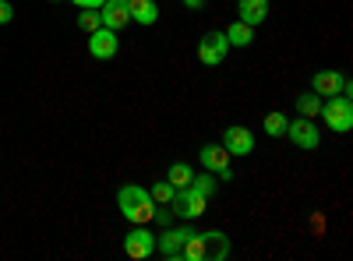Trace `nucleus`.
<instances>
[{"label": "nucleus", "instance_id": "nucleus-12", "mask_svg": "<svg viewBox=\"0 0 353 261\" xmlns=\"http://www.w3.org/2000/svg\"><path fill=\"white\" fill-rule=\"evenodd\" d=\"M223 149L230 152V159L233 156H251L254 152V134L248 127H241V124H230L223 131Z\"/></svg>", "mask_w": 353, "mask_h": 261}, {"label": "nucleus", "instance_id": "nucleus-2", "mask_svg": "<svg viewBox=\"0 0 353 261\" xmlns=\"http://www.w3.org/2000/svg\"><path fill=\"white\" fill-rule=\"evenodd\" d=\"M226 258H230V237L223 229H209V233H191L181 261H226Z\"/></svg>", "mask_w": 353, "mask_h": 261}, {"label": "nucleus", "instance_id": "nucleus-10", "mask_svg": "<svg viewBox=\"0 0 353 261\" xmlns=\"http://www.w3.org/2000/svg\"><path fill=\"white\" fill-rule=\"evenodd\" d=\"M117 50H121V36H117L113 28L99 25L96 32H88V53H92L96 61H110V56H117Z\"/></svg>", "mask_w": 353, "mask_h": 261}, {"label": "nucleus", "instance_id": "nucleus-16", "mask_svg": "<svg viewBox=\"0 0 353 261\" xmlns=\"http://www.w3.org/2000/svg\"><path fill=\"white\" fill-rule=\"evenodd\" d=\"M226 43L230 46H251L254 43V25H248V21H233L230 28H226Z\"/></svg>", "mask_w": 353, "mask_h": 261}, {"label": "nucleus", "instance_id": "nucleus-7", "mask_svg": "<svg viewBox=\"0 0 353 261\" xmlns=\"http://www.w3.org/2000/svg\"><path fill=\"white\" fill-rule=\"evenodd\" d=\"M230 53V43H226V32H205L198 39V61L209 64V67H219Z\"/></svg>", "mask_w": 353, "mask_h": 261}, {"label": "nucleus", "instance_id": "nucleus-13", "mask_svg": "<svg viewBox=\"0 0 353 261\" xmlns=\"http://www.w3.org/2000/svg\"><path fill=\"white\" fill-rule=\"evenodd\" d=\"M99 18L106 28H113V32H121V28L131 21V11H128V0H106V4L99 8Z\"/></svg>", "mask_w": 353, "mask_h": 261}, {"label": "nucleus", "instance_id": "nucleus-9", "mask_svg": "<svg viewBox=\"0 0 353 261\" xmlns=\"http://www.w3.org/2000/svg\"><path fill=\"white\" fill-rule=\"evenodd\" d=\"M124 254L134 261H145L156 254V233H149L145 226H131V233L124 237Z\"/></svg>", "mask_w": 353, "mask_h": 261}, {"label": "nucleus", "instance_id": "nucleus-27", "mask_svg": "<svg viewBox=\"0 0 353 261\" xmlns=\"http://www.w3.org/2000/svg\"><path fill=\"white\" fill-rule=\"evenodd\" d=\"M53 4H57V0H53Z\"/></svg>", "mask_w": 353, "mask_h": 261}, {"label": "nucleus", "instance_id": "nucleus-6", "mask_svg": "<svg viewBox=\"0 0 353 261\" xmlns=\"http://www.w3.org/2000/svg\"><path fill=\"white\" fill-rule=\"evenodd\" d=\"M286 134H290V141L297 145V149H304V152H314L318 145H321V131H318V124H314L311 117L290 121V124H286Z\"/></svg>", "mask_w": 353, "mask_h": 261}, {"label": "nucleus", "instance_id": "nucleus-3", "mask_svg": "<svg viewBox=\"0 0 353 261\" xmlns=\"http://www.w3.org/2000/svg\"><path fill=\"white\" fill-rule=\"evenodd\" d=\"M318 117L329 124V131L336 134H346L353 127V99L350 96H329V99H321V109H318Z\"/></svg>", "mask_w": 353, "mask_h": 261}, {"label": "nucleus", "instance_id": "nucleus-25", "mask_svg": "<svg viewBox=\"0 0 353 261\" xmlns=\"http://www.w3.org/2000/svg\"><path fill=\"white\" fill-rule=\"evenodd\" d=\"M74 4H78V8H96V11H99L106 0H74Z\"/></svg>", "mask_w": 353, "mask_h": 261}, {"label": "nucleus", "instance_id": "nucleus-24", "mask_svg": "<svg viewBox=\"0 0 353 261\" xmlns=\"http://www.w3.org/2000/svg\"><path fill=\"white\" fill-rule=\"evenodd\" d=\"M152 219H156V222H163V226H170V222H173V212H170V209H159V205H156V216H152Z\"/></svg>", "mask_w": 353, "mask_h": 261}, {"label": "nucleus", "instance_id": "nucleus-11", "mask_svg": "<svg viewBox=\"0 0 353 261\" xmlns=\"http://www.w3.org/2000/svg\"><path fill=\"white\" fill-rule=\"evenodd\" d=\"M311 92H318L321 99H329V96H350V81L339 74V71H314L311 74Z\"/></svg>", "mask_w": 353, "mask_h": 261}, {"label": "nucleus", "instance_id": "nucleus-26", "mask_svg": "<svg viewBox=\"0 0 353 261\" xmlns=\"http://www.w3.org/2000/svg\"><path fill=\"white\" fill-rule=\"evenodd\" d=\"M184 8H188V11H201L205 0H184Z\"/></svg>", "mask_w": 353, "mask_h": 261}, {"label": "nucleus", "instance_id": "nucleus-19", "mask_svg": "<svg viewBox=\"0 0 353 261\" xmlns=\"http://www.w3.org/2000/svg\"><path fill=\"white\" fill-rule=\"evenodd\" d=\"M318 109H321V96L318 92H304V96H297V113L301 117H318Z\"/></svg>", "mask_w": 353, "mask_h": 261}, {"label": "nucleus", "instance_id": "nucleus-23", "mask_svg": "<svg viewBox=\"0 0 353 261\" xmlns=\"http://www.w3.org/2000/svg\"><path fill=\"white\" fill-rule=\"evenodd\" d=\"M14 18V4H11V0H0V25H8Z\"/></svg>", "mask_w": 353, "mask_h": 261}, {"label": "nucleus", "instance_id": "nucleus-20", "mask_svg": "<svg viewBox=\"0 0 353 261\" xmlns=\"http://www.w3.org/2000/svg\"><path fill=\"white\" fill-rule=\"evenodd\" d=\"M99 25H103V18H99L96 8H78V28L81 32H96Z\"/></svg>", "mask_w": 353, "mask_h": 261}, {"label": "nucleus", "instance_id": "nucleus-1", "mask_svg": "<svg viewBox=\"0 0 353 261\" xmlns=\"http://www.w3.org/2000/svg\"><path fill=\"white\" fill-rule=\"evenodd\" d=\"M117 209H121V216L131 226H145V222H152V216H156V201H152V194L145 187L124 184L121 191H117Z\"/></svg>", "mask_w": 353, "mask_h": 261}, {"label": "nucleus", "instance_id": "nucleus-14", "mask_svg": "<svg viewBox=\"0 0 353 261\" xmlns=\"http://www.w3.org/2000/svg\"><path fill=\"white\" fill-rule=\"evenodd\" d=\"M128 11H131V21L145 25V28L159 21V4L156 0H128Z\"/></svg>", "mask_w": 353, "mask_h": 261}, {"label": "nucleus", "instance_id": "nucleus-17", "mask_svg": "<svg viewBox=\"0 0 353 261\" xmlns=\"http://www.w3.org/2000/svg\"><path fill=\"white\" fill-rule=\"evenodd\" d=\"M191 177H194V169H191L188 163H170V169H166V180H170L173 187H188Z\"/></svg>", "mask_w": 353, "mask_h": 261}, {"label": "nucleus", "instance_id": "nucleus-22", "mask_svg": "<svg viewBox=\"0 0 353 261\" xmlns=\"http://www.w3.org/2000/svg\"><path fill=\"white\" fill-rule=\"evenodd\" d=\"M286 117L283 113H269V117H265V134H272V138H279V134H286Z\"/></svg>", "mask_w": 353, "mask_h": 261}, {"label": "nucleus", "instance_id": "nucleus-21", "mask_svg": "<svg viewBox=\"0 0 353 261\" xmlns=\"http://www.w3.org/2000/svg\"><path fill=\"white\" fill-rule=\"evenodd\" d=\"M173 191H176V187H173L170 180H156L149 194H152V201H156V205H170V198H173Z\"/></svg>", "mask_w": 353, "mask_h": 261}, {"label": "nucleus", "instance_id": "nucleus-18", "mask_svg": "<svg viewBox=\"0 0 353 261\" xmlns=\"http://www.w3.org/2000/svg\"><path fill=\"white\" fill-rule=\"evenodd\" d=\"M191 187H194L198 194H205V198H212L216 187H219V180H216V173L205 169V173H194V177H191Z\"/></svg>", "mask_w": 353, "mask_h": 261}, {"label": "nucleus", "instance_id": "nucleus-5", "mask_svg": "<svg viewBox=\"0 0 353 261\" xmlns=\"http://www.w3.org/2000/svg\"><path fill=\"white\" fill-rule=\"evenodd\" d=\"M194 229L191 226H163V237H156V251H163L166 261H181L184 258V244L191 240Z\"/></svg>", "mask_w": 353, "mask_h": 261}, {"label": "nucleus", "instance_id": "nucleus-15", "mask_svg": "<svg viewBox=\"0 0 353 261\" xmlns=\"http://www.w3.org/2000/svg\"><path fill=\"white\" fill-rule=\"evenodd\" d=\"M237 14H241V21H248V25H261L265 18H269V0H241Z\"/></svg>", "mask_w": 353, "mask_h": 261}, {"label": "nucleus", "instance_id": "nucleus-4", "mask_svg": "<svg viewBox=\"0 0 353 261\" xmlns=\"http://www.w3.org/2000/svg\"><path fill=\"white\" fill-rule=\"evenodd\" d=\"M170 205H173V216H176V219L194 222V219H201V216H205V205H209V198L198 194V191L188 184V187H176V191H173Z\"/></svg>", "mask_w": 353, "mask_h": 261}, {"label": "nucleus", "instance_id": "nucleus-8", "mask_svg": "<svg viewBox=\"0 0 353 261\" xmlns=\"http://www.w3.org/2000/svg\"><path fill=\"white\" fill-rule=\"evenodd\" d=\"M198 163L209 169V173H216V180H219V184L233 177V169H230V152L223 149V145H201Z\"/></svg>", "mask_w": 353, "mask_h": 261}]
</instances>
